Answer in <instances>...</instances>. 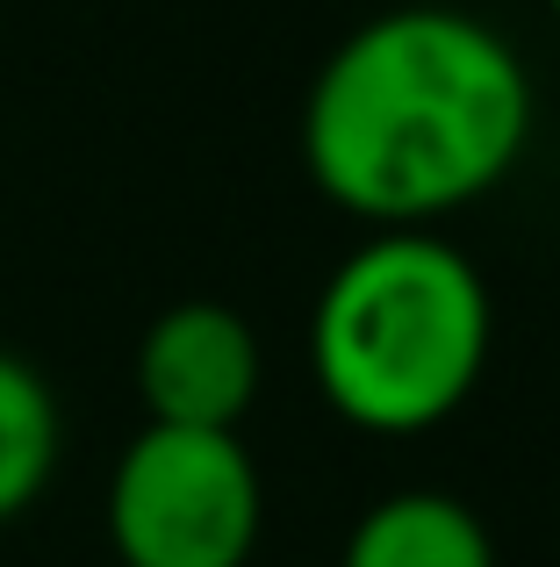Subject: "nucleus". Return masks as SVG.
I'll return each instance as SVG.
<instances>
[{"instance_id": "nucleus-7", "label": "nucleus", "mask_w": 560, "mask_h": 567, "mask_svg": "<svg viewBox=\"0 0 560 567\" xmlns=\"http://www.w3.org/2000/svg\"><path fill=\"white\" fill-rule=\"evenodd\" d=\"M547 8H553V14H560V0H547Z\"/></svg>"}, {"instance_id": "nucleus-5", "label": "nucleus", "mask_w": 560, "mask_h": 567, "mask_svg": "<svg viewBox=\"0 0 560 567\" xmlns=\"http://www.w3.org/2000/svg\"><path fill=\"white\" fill-rule=\"evenodd\" d=\"M345 567H496V539L460 496L403 488L352 525Z\"/></svg>"}, {"instance_id": "nucleus-6", "label": "nucleus", "mask_w": 560, "mask_h": 567, "mask_svg": "<svg viewBox=\"0 0 560 567\" xmlns=\"http://www.w3.org/2000/svg\"><path fill=\"white\" fill-rule=\"evenodd\" d=\"M51 467H58V402L37 381V367L0 352V525L43 496Z\"/></svg>"}, {"instance_id": "nucleus-4", "label": "nucleus", "mask_w": 560, "mask_h": 567, "mask_svg": "<svg viewBox=\"0 0 560 567\" xmlns=\"http://www.w3.org/2000/svg\"><path fill=\"white\" fill-rule=\"evenodd\" d=\"M137 388L152 402V424L180 431H238L259 395V338L224 302H180L144 331Z\"/></svg>"}, {"instance_id": "nucleus-1", "label": "nucleus", "mask_w": 560, "mask_h": 567, "mask_svg": "<svg viewBox=\"0 0 560 567\" xmlns=\"http://www.w3.org/2000/svg\"><path fill=\"white\" fill-rule=\"evenodd\" d=\"M532 137V72L467 8H388L360 22L302 101V166L374 230H432L504 187Z\"/></svg>"}, {"instance_id": "nucleus-3", "label": "nucleus", "mask_w": 560, "mask_h": 567, "mask_svg": "<svg viewBox=\"0 0 560 567\" xmlns=\"http://www.w3.org/2000/svg\"><path fill=\"white\" fill-rule=\"evenodd\" d=\"M259 467L238 431L152 424L108 482L123 567H245L259 546Z\"/></svg>"}, {"instance_id": "nucleus-2", "label": "nucleus", "mask_w": 560, "mask_h": 567, "mask_svg": "<svg viewBox=\"0 0 560 567\" xmlns=\"http://www.w3.org/2000/svg\"><path fill=\"white\" fill-rule=\"evenodd\" d=\"M309 360L360 431H432L489 367V288L438 230H374L317 295Z\"/></svg>"}]
</instances>
